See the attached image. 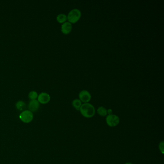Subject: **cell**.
Wrapping results in <instances>:
<instances>
[{
  "label": "cell",
  "instance_id": "10",
  "mask_svg": "<svg viewBox=\"0 0 164 164\" xmlns=\"http://www.w3.org/2000/svg\"><path fill=\"white\" fill-rule=\"evenodd\" d=\"M56 20L58 23L60 24H63L64 23L66 22L67 20V15L64 13H60L57 15Z\"/></svg>",
  "mask_w": 164,
  "mask_h": 164
},
{
  "label": "cell",
  "instance_id": "1",
  "mask_svg": "<svg viewBox=\"0 0 164 164\" xmlns=\"http://www.w3.org/2000/svg\"><path fill=\"white\" fill-rule=\"evenodd\" d=\"M79 111L82 116L87 118H93L96 112L94 106L89 103H84L83 104H82Z\"/></svg>",
  "mask_w": 164,
  "mask_h": 164
},
{
  "label": "cell",
  "instance_id": "9",
  "mask_svg": "<svg viewBox=\"0 0 164 164\" xmlns=\"http://www.w3.org/2000/svg\"><path fill=\"white\" fill-rule=\"evenodd\" d=\"M72 105L76 110L79 111L82 106V102L79 100V99H75L72 102Z\"/></svg>",
  "mask_w": 164,
  "mask_h": 164
},
{
  "label": "cell",
  "instance_id": "14",
  "mask_svg": "<svg viewBox=\"0 0 164 164\" xmlns=\"http://www.w3.org/2000/svg\"><path fill=\"white\" fill-rule=\"evenodd\" d=\"M158 148H159V149L160 152H161L162 154H164V143L163 141H161V142H160L159 145H158Z\"/></svg>",
  "mask_w": 164,
  "mask_h": 164
},
{
  "label": "cell",
  "instance_id": "5",
  "mask_svg": "<svg viewBox=\"0 0 164 164\" xmlns=\"http://www.w3.org/2000/svg\"><path fill=\"white\" fill-rule=\"evenodd\" d=\"M79 98L82 103H88L91 100V96L89 91L87 90H82L79 94Z\"/></svg>",
  "mask_w": 164,
  "mask_h": 164
},
{
  "label": "cell",
  "instance_id": "15",
  "mask_svg": "<svg viewBox=\"0 0 164 164\" xmlns=\"http://www.w3.org/2000/svg\"><path fill=\"white\" fill-rule=\"evenodd\" d=\"M107 113H108V115H111L113 113V111L111 109H107Z\"/></svg>",
  "mask_w": 164,
  "mask_h": 164
},
{
  "label": "cell",
  "instance_id": "8",
  "mask_svg": "<svg viewBox=\"0 0 164 164\" xmlns=\"http://www.w3.org/2000/svg\"><path fill=\"white\" fill-rule=\"evenodd\" d=\"M72 30V24L69 22L64 23L61 26V32L64 34H68L70 33Z\"/></svg>",
  "mask_w": 164,
  "mask_h": 164
},
{
  "label": "cell",
  "instance_id": "16",
  "mask_svg": "<svg viewBox=\"0 0 164 164\" xmlns=\"http://www.w3.org/2000/svg\"><path fill=\"white\" fill-rule=\"evenodd\" d=\"M133 164L132 163L127 162V163H125V164Z\"/></svg>",
  "mask_w": 164,
  "mask_h": 164
},
{
  "label": "cell",
  "instance_id": "6",
  "mask_svg": "<svg viewBox=\"0 0 164 164\" xmlns=\"http://www.w3.org/2000/svg\"><path fill=\"white\" fill-rule=\"evenodd\" d=\"M38 101L39 103L42 104H47L51 100V97L49 94L46 93H42L38 96Z\"/></svg>",
  "mask_w": 164,
  "mask_h": 164
},
{
  "label": "cell",
  "instance_id": "4",
  "mask_svg": "<svg viewBox=\"0 0 164 164\" xmlns=\"http://www.w3.org/2000/svg\"><path fill=\"white\" fill-rule=\"evenodd\" d=\"M33 114L30 110H24L20 114L19 118L24 123H30L33 119Z\"/></svg>",
  "mask_w": 164,
  "mask_h": 164
},
{
  "label": "cell",
  "instance_id": "3",
  "mask_svg": "<svg viewBox=\"0 0 164 164\" xmlns=\"http://www.w3.org/2000/svg\"><path fill=\"white\" fill-rule=\"evenodd\" d=\"M106 120L107 125L110 127H116L120 122L119 116L113 114L111 115H108Z\"/></svg>",
  "mask_w": 164,
  "mask_h": 164
},
{
  "label": "cell",
  "instance_id": "13",
  "mask_svg": "<svg viewBox=\"0 0 164 164\" xmlns=\"http://www.w3.org/2000/svg\"><path fill=\"white\" fill-rule=\"evenodd\" d=\"M28 96V98L31 100H36V99L37 98L38 96V94L36 91H33L30 92Z\"/></svg>",
  "mask_w": 164,
  "mask_h": 164
},
{
  "label": "cell",
  "instance_id": "12",
  "mask_svg": "<svg viewBox=\"0 0 164 164\" xmlns=\"http://www.w3.org/2000/svg\"><path fill=\"white\" fill-rule=\"evenodd\" d=\"M15 106L17 110L19 111L24 110L26 108V104L24 101H18L15 104Z\"/></svg>",
  "mask_w": 164,
  "mask_h": 164
},
{
  "label": "cell",
  "instance_id": "11",
  "mask_svg": "<svg viewBox=\"0 0 164 164\" xmlns=\"http://www.w3.org/2000/svg\"><path fill=\"white\" fill-rule=\"evenodd\" d=\"M97 113L99 116L102 117H105L108 116L107 109L104 106H100L98 108Z\"/></svg>",
  "mask_w": 164,
  "mask_h": 164
},
{
  "label": "cell",
  "instance_id": "7",
  "mask_svg": "<svg viewBox=\"0 0 164 164\" xmlns=\"http://www.w3.org/2000/svg\"><path fill=\"white\" fill-rule=\"evenodd\" d=\"M28 110L32 112H35L40 108V103L37 100H31L28 104Z\"/></svg>",
  "mask_w": 164,
  "mask_h": 164
},
{
  "label": "cell",
  "instance_id": "2",
  "mask_svg": "<svg viewBox=\"0 0 164 164\" xmlns=\"http://www.w3.org/2000/svg\"><path fill=\"white\" fill-rule=\"evenodd\" d=\"M81 17V12L79 9L74 8L70 11L67 15L68 22L71 24H75L77 22Z\"/></svg>",
  "mask_w": 164,
  "mask_h": 164
}]
</instances>
